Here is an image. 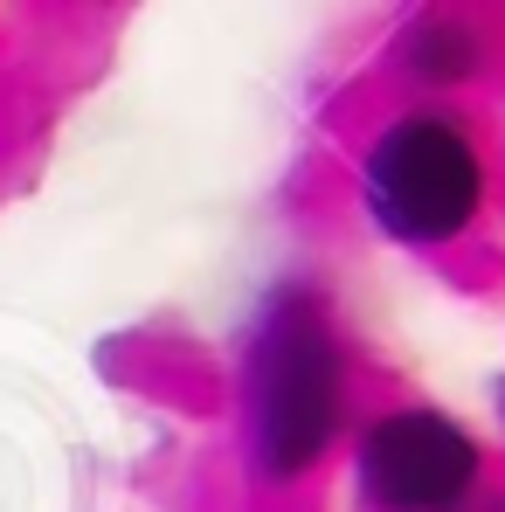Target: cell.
Wrapping results in <instances>:
<instances>
[{
	"label": "cell",
	"mask_w": 505,
	"mask_h": 512,
	"mask_svg": "<svg viewBox=\"0 0 505 512\" xmlns=\"http://www.w3.org/2000/svg\"><path fill=\"white\" fill-rule=\"evenodd\" d=\"M339 423V353L312 298H277L263 312L243 367V443L263 478H298L319 464Z\"/></svg>",
	"instance_id": "6da1fadb"
},
{
	"label": "cell",
	"mask_w": 505,
	"mask_h": 512,
	"mask_svg": "<svg viewBox=\"0 0 505 512\" xmlns=\"http://www.w3.org/2000/svg\"><path fill=\"white\" fill-rule=\"evenodd\" d=\"M485 167L450 118H402L367 153V208L402 243H443L478 215Z\"/></svg>",
	"instance_id": "7a4b0ae2"
},
{
	"label": "cell",
	"mask_w": 505,
	"mask_h": 512,
	"mask_svg": "<svg viewBox=\"0 0 505 512\" xmlns=\"http://www.w3.org/2000/svg\"><path fill=\"white\" fill-rule=\"evenodd\" d=\"M478 485V443L450 416L395 409L360 443V492L374 512H450Z\"/></svg>",
	"instance_id": "3957f363"
}]
</instances>
